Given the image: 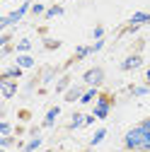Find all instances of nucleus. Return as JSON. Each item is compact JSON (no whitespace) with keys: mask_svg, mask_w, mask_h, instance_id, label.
Returning <instances> with one entry per match:
<instances>
[{"mask_svg":"<svg viewBox=\"0 0 150 152\" xmlns=\"http://www.w3.org/2000/svg\"><path fill=\"white\" fill-rule=\"evenodd\" d=\"M124 147H126V152H136V150L150 152V133L143 130L140 126H133L124 135Z\"/></svg>","mask_w":150,"mask_h":152,"instance_id":"obj_1","label":"nucleus"},{"mask_svg":"<svg viewBox=\"0 0 150 152\" xmlns=\"http://www.w3.org/2000/svg\"><path fill=\"white\" fill-rule=\"evenodd\" d=\"M32 5H34V0H24V3L17 7V10H12V12H7V15H3L0 17V29H7V27H12V24H17V22H22L24 20V15L27 12H32Z\"/></svg>","mask_w":150,"mask_h":152,"instance_id":"obj_2","label":"nucleus"},{"mask_svg":"<svg viewBox=\"0 0 150 152\" xmlns=\"http://www.w3.org/2000/svg\"><path fill=\"white\" fill-rule=\"evenodd\" d=\"M82 82H85L87 87H99V85L104 82V70H102L99 65L85 70V72H82Z\"/></svg>","mask_w":150,"mask_h":152,"instance_id":"obj_3","label":"nucleus"},{"mask_svg":"<svg viewBox=\"0 0 150 152\" xmlns=\"http://www.w3.org/2000/svg\"><path fill=\"white\" fill-rule=\"evenodd\" d=\"M109 111H111V97H109V94H99L92 113L97 116V121H104V118L109 116Z\"/></svg>","mask_w":150,"mask_h":152,"instance_id":"obj_4","label":"nucleus"},{"mask_svg":"<svg viewBox=\"0 0 150 152\" xmlns=\"http://www.w3.org/2000/svg\"><path fill=\"white\" fill-rule=\"evenodd\" d=\"M17 89H20V85H17V80H0V92H3V99H12Z\"/></svg>","mask_w":150,"mask_h":152,"instance_id":"obj_5","label":"nucleus"},{"mask_svg":"<svg viewBox=\"0 0 150 152\" xmlns=\"http://www.w3.org/2000/svg\"><path fill=\"white\" fill-rule=\"evenodd\" d=\"M140 65H143V56H140V53H131L128 58H124L121 70L128 72V70H136V68H140Z\"/></svg>","mask_w":150,"mask_h":152,"instance_id":"obj_6","label":"nucleus"},{"mask_svg":"<svg viewBox=\"0 0 150 152\" xmlns=\"http://www.w3.org/2000/svg\"><path fill=\"white\" fill-rule=\"evenodd\" d=\"M82 94H85V87H82V85H73V87L63 94V99H65V102H80Z\"/></svg>","mask_w":150,"mask_h":152,"instance_id":"obj_7","label":"nucleus"},{"mask_svg":"<svg viewBox=\"0 0 150 152\" xmlns=\"http://www.w3.org/2000/svg\"><path fill=\"white\" fill-rule=\"evenodd\" d=\"M22 72H24V70H22L20 65H10V68H5V70H3L0 80H20V77H22Z\"/></svg>","mask_w":150,"mask_h":152,"instance_id":"obj_8","label":"nucleus"},{"mask_svg":"<svg viewBox=\"0 0 150 152\" xmlns=\"http://www.w3.org/2000/svg\"><path fill=\"white\" fill-rule=\"evenodd\" d=\"M148 22H150V12H136V15H131L128 27H143Z\"/></svg>","mask_w":150,"mask_h":152,"instance_id":"obj_9","label":"nucleus"},{"mask_svg":"<svg viewBox=\"0 0 150 152\" xmlns=\"http://www.w3.org/2000/svg\"><path fill=\"white\" fill-rule=\"evenodd\" d=\"M58 116H61V106H51V109H49V113L44 116V123H41V126H44V128H51V126L56 123V118H58Z\"/></svg>","mask_w":150,"mask_h":152,"instance_id":"obj_10","label":"nucleus"},{"mask_svg":"<svg viewBox=\"0 0 150 152\" xmlns=\"http://www.w3.org/2000/svg\"><path fill=\"white\" fill-rule=\"evenodd\" d=\"M82 126H85V113L75 111L73 116H70V126H68V130H78V128H82Z\"/></svg>","mask_w":150,"mask_h":152,"instance_id":"obj_11","label":"nucleus"},{"mask_svg":"<svg viewBox=\"0 0 150 152\" xmlns=\"http://www.w3.org/2000/svg\"><path fill=\"white\" fill-rule=\"evenodd\" d=\"M17 65L22 70H29V68H34V58L27 56V53H17Z\"/></svg>","mask_w":150,"mask_h":152,"instance_id":"obj_12","label":"nucleus"},{"mask_svg":"<svg viewBox=\"0 0 150 152\" xmlns=\"http://www.w3.org/2000/svg\"><path fill=\"white\" fill-rule=\"evenodd\" d=\"M97 97H99V89L97 87H87L85 94H82V99H80V104H90V102H95Z\"/></svg>","mask_w":150,"mask_h":152,"instance_id":"obj_13","label":"nucleus"},{"mask_svg":"<svg viewBox=\"0 0 150 152\" xmlns=\"http://www.w3.org/2000/svg\"><path fill=\"white\" fill-rule=\"evenodd\" d=\"M68 89H70V77H68V75H63V77L56 82V94H65Z\"/></svg>","mask_w":150,"mask_h":152,"instance_id":"obj_14","label":"nucleus"},{"mask_svg":"<svg viewBox=\"0 0 150 152\" xmlns=\"http://www.w3.org/2000/svg\"><path fill=\"white\" fill-rule=\"evenodd\" d=\"M148 92H150V87H148V85H138V87L133 85V87L128 89V94H131V97H145Z\"/></svg>","mask_w":150,"mask_h":152,"instance_id":"obj_15","label":"nucleus"},{"mask_svg":"<svg viewBox=\"0 0 150 152\" xmlns=\"http://www.w3.org/2000/svg\"><path fill=\"white\" fill-rule=\"evenodd\" d=\"M63 12H65V10H63V5H51V7L46 10V15H44V17H46V20H53V17H61Z\"/></svg>","mask_w":150,"mask_h":152,"instance_id":"obj_16","label":"nucleus"},{"mask_svg":"<svg viewBox=\"0 0 150 152\" xmlns=\"http://www.w3.org/2000/svg\"><path fill=\"white\" fill-rule=\"evenodd\" d=\"M41 145H44V138H41V135H36V138H32V140L24 145V150H29V152H36Z\"/></svg>","mask_w":150,"mask_h":152,"instance_id":"obj_17","label":"nucleus"},{"mask_svg":"<svg viewBox=\"0 0 150 152\" xmlns=\"http://www.w3.org/2000/svg\"><path fill=\"white\" fill-rule=\"evenodd\" d=\"M90 53H92V48H90V46H78V48H75L73 61H82V58H87Z\"/></svg>","mask_w":150,"mask_h":152,"instance_id":"obj_18","label":"nucleus"},{"mask_svg":"<svg viewBox=\"0 0 150 152\" xmlns=\"http://www.w3.org/2000/svg\"><path fill=\"white\" fill-rule=\"evenodd\" d=\"M15 51H17V53H29V51H32V41H29V39H20L17 46H15Z\"/></svg>","mask_w":150,"mask_h":152,"instance_id":"obj_19","label":"nucleus"},{"mask_svg":"<svg viewBox=\"0 0 150 152\" xmlns=\"http://www.w3.org/2000/svg\"><path fill=\"white\" fill-rule=\"evenodd\" d=\"M104 138H107V128H99V130L95 133V135H92V140H90V145H92V147H97V145H99V142H102Z\"/></svg>","mask_w":150,"mask_h":152,"instance_id":"obj_20","label":"nucleus"},{"mask_svg":"<svg viewBox=\"0 0 150 152\" xmlns=\"http://www.w3.org/2000/svg\"><path fill=\"white\" fill-rule=\"evenodd\" d=\"M56 75H58V68H49V70L41 75V82H44V85H49V82L56 77Z\"/></svg>","mask_w":150,"mask_h":152,"instance_id":"obj_21","label":"nucleus"},{"mask_svg":"<svg viewBox=\"0 0 150 152\" xmlns=\"http://www.w3.org/2000/svg\"><path fill=\"white\" fill-rule=\"evenodd\" d=\"M12 145H15V138L12 135H0V147H3V150L12 147Z\"/></svg>","mask_w":150,"mask_h":152,"instance_id":"obj_22","label":"nucleus"},{"mask_svg":"<svg viewBox=\"0 0 150 152\" xmlns=\"http://www.w3.org/2000/svg\"><path fill=\"white\" fill-rule=\"evenodd\" d=\"M32 15H36V17H39V15H46V7H44L41 3H34V5H32Z\"/></svg>","mask_w":150,"mask_h":152,"instance_id":"obj_23","label":"nucleus"},{"mask_svg":"<svg viewBox=\"0 0 150 152\" xmlns=\"http://www.w3.org/2000/svg\"><path fill=\"white\" fill-rule=\"evenodd\" d=\"M10 133H12V126L7 121H0V135H10Z\"/></svg>","mask_w":150,"mask_h":152,"instance_id":"obj_24","label":"nucleus"},{"mask_svg":"<svg viewBox=\"0 0 150 152\" xmlns=\"http://www.w3.org/2000/svg\"><path fill=\"white\" fill-rule=\"evenodd\" d=\"M92 36H95V41L104 39V27H102V24H99V27H95V29H92Z\"/></svg>","mask_w":150,"mask_h":152,"instance_id":"obj_25","label":"nucleus"},{"mask_svg":"<svg viewBox=\"0 0 150 152\" xmlns=\"http://www.w3.org/2000/svg\"><path fill=\"white\" fill-rule=\"evenodd\" d=\"M44 46H46L49 51H53V48H58V46H61V41H56V39H46V41H44Z\"/></svg>","mask_w":150,"mask_h":152,"instance_id":"obj_26","label":"nucleus"},{"mask_svg":"<svg viewBox=\"0 0 150 152\" xmlns=\"http://www.w3.org/2000/svg\"><path fill=\"white\" fill-rule=\"evenodd\" d=\"M10 46V31H3V36H0V48Z\"/></svg>","mask_w":150,"mask_h":152,"instance_id":"obj_27","label":"nucleus"},{"mask_svg":"<svg viewBox=\"0 0 150 152\" xmlns=\"http://www.w3.org/2000/svg\"><path fill=\"white\" fill-rule=\"evenodd\" d=\"M90 48H92V53H97V51H102V48H104V39H99V41H95V44H92Z\"/></svg>","mask_w":150,"mask_h":152,"instance_id":"obj_28","label":"nucleus"},{"mask_svg":"<svg viewBox=\"0 0 150 152\" xmlns=\"http://www.w3.org/2000/svg\"><path fill=\"white\" fill-rule=\"evenodd\" d=\"M138 126H140L143 130H148V133H150V116H148V118H143V121H140Z\"/></svg>","mask_w":150,"mask_h":152,"instance_id":"obj_29","label":"nucleus"},{"mask_svg":"<svg viewBox=\"0 0 150 152\" xmlns=\"http://www.w3.org/2000/svg\"><path fill=\"white\" fill-rule=\"evenodd\" d=\"M95 121H97V116H95V113H87V116H85V126H92Z\"/></svg>","mask_w":150,"mask_h":152,"instance_id":"obj_30","label":"nucleus"},{"mask_svg":"<svg viewBox=\"0 0 150 152\" xmlns=\"http://www.w3.org/2000/svg\"><path fill=\"white\" fill-rule=\"evenodd\" d=\"M12 51H15V48H12V46H5V48H3V51H0V56H3V58H5V56H10V53H12Z\"/></svg>","mask_w":150,"mask_h":152,"instance_id":"obj_31","label":"nucleus"},{"mask_svg":"<svg viewBox=\"0 0 150 152\" xmlns=\"http://www.w3.org/2000/svg\"><path fill=\"white\" fill-rule=\"evenodd\" d=\"M145 80H148V82H150V68H148V70H145Z\"/></svg>","mask_w":150,"mask_h":152,"instance_id":"obj_32","label":"nucleus"},{"mask_svg":"<svg viewBox=\"0 0 150 152\" xmlns=\"http://www.w3.org/2000/svg\"><path fill=\"white\" fill-rule=\"evenodd\" d=\"M0 152H7V150H0Z\"/></svg>","mask_w":150,"mask_h":152,"instance_id":"obj_33","label":"nucleus"},{"mask_svg":"<svg viewBox=\"0 0 150 152\" xmlns=\"http://www.w3.org/2000/svg\"><path fill=\"white\" fill-rule=\"evenodd\" d=\"M22 152H29V150H22Z\"/></svg>","mask_w":150,"mask_h":152,"instance_id":"obj_34","label":"nucleus"},{"mask_svg":"<svg viewBox=\"0 0 150 152\" xmlns=\"http://www.w3.org/2000/svg\"><path fill=\"white\" fill-rule=\"evenodd\" d=\"M136 152H140V150H136Z\"/></svg>","mask_w":150,"mask_h":152,"instance_id":"obj_35","label":"nucleus"}]
</instances>
